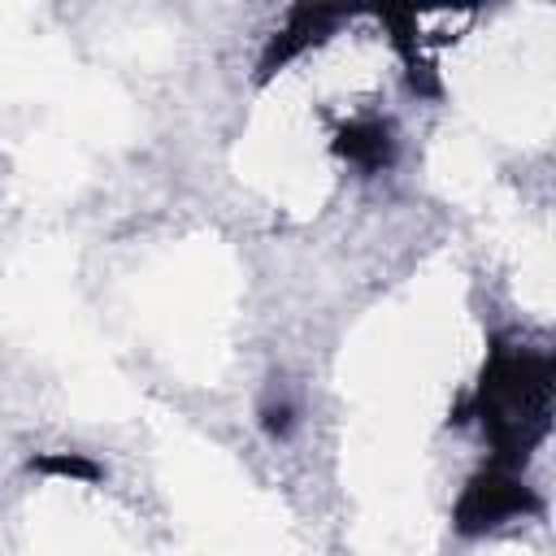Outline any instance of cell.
<instances>
[{"instance_id":"cell-3","label":"cell","mask_w":556,"mask_h":556,"mask_svg":"<svg viewBox=\"0 0 556 556\" xmlns=\"http://www.w3.org/2000/svg\"><path fill=\"white\" fill-rule=\"evenodd\" d=\"M339 17H348V9H326V4H300V9H291L287 26L274 35V43H269L265 56H261V78H269V74H274L278 65H287L291 56H300L308 43L326 39V30H330Z\"/></svg>"},{"instance_id":"cell-1","label":"cell","mask_w":556,"mask_h":556,"mask_svg":"<svg viewBox=\"0 0 556 556\" xmlns=\"http://www.w3.org/2000/svg\"><path fill=\"white\" fill-rule=\"evenodd\" d=\"M552 387H556V365L547 352L500 343L486 356L473 395L460 404L452 421L473 417L491 443V465L521 469L526 456L547 439Z\"/></svg>"},{"instance_id":"cell-4","label":"cell","mask_w":556,"mask_h":556,"mask_svg":"<svg viewBox=\"0 0 556 556\" xmlns=\"http://www.w3.org/2000/svg\"><path fill=\"white\" fill-rule=\"evenodd\" d=\"M334 152H339L348 165H356V169H365V174H378V169L391 161L395 139H391V126H387L382 117H356V122L339 126Z\"/></svg>"},{"instance_id":"cell-5","label":"cell","mask_w":556,"mask_h":556,"mask_svg":"<svg viewBox=\"0 0 556 556\" xmlns=\"http://www.w3.org/2000/svg\"><path fill=\"white\" fill-rule=\"evenodd\" d=\"M35 473H65V478H83V482H96L100 478V465L78 456V452H52V456H35L30 460Z\"/></svg>"},{"instance_id":"cell-2","label":"cell","mask_w":556,"mask_h":556,"mask_svg":"<svg viewBox=\"0 0 556 556\" xmlns=\"http://www.w3.org/2000/svg\"><path fill=\"white\" fill-rule=\"evenodd\" d=\"M539 513V495L534 486L517 473V469H504V465H486L469 478V486L460 491L456 500V530L460 534H486L513 517H530Z\"/></svg>"}]
</instances>
